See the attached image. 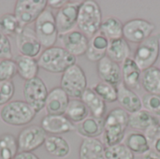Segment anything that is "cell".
<instances>
[{
	"label": "cell",
	"mask_w": 160,
	"mask_h": 159,
	"mask_svg": "<svg viewBox=\"0 0 160 159\" xmlns=\"http://www.w3.org/2000/svg\"><path fill=\"white\" fill-rule=\"evenodd\" d=\"M129 114L122 108L112 109L104 118V143L111 147L122 143L128 127Z\"/></svg>",
	"instance_id": "cell-1"
},
{
	"label": "cell",
	"mask_w": 160,
	"mask_h": 159,
	"mask_svg": "<svg viewBox=\"0 0 160 159\" xmlns=\"http://www.w3.org/2000/svg\"><path fill=\"white\" fill-rule=\"evenodd\" d=\"M38 67L47 72L64 73L76 64V57L62 47H51L42 52L38 59Z\"/></svg>",
	"instance_id": "cell-2"
},
{
	"label": "cell",
	"mask_w": 160,
	"mask_h": 159,
	"mask_svg": "<svg viewBox=\"0 0 160 159\" xmlns=\"http://www.w3.org/2000/svg\"><path fill=\"white\" fill-rule=\"evenodd\" d=\"M102 12L99 4L95 0H86L81 3L77 26L85 36L93 37L100 30Z\"/></svg>",
	"instance_id": "cell-3"
},
{
	"label": "cell",
	"mask_w": 160,
	"mask_h": 159,
	"mask_svg": "<svg viewBox=\"0 0 160 159\" xmlns=\"http://www.w3.org/2000/svg\"><path fill=\"white\" fill-rule=\"evenodd\" d=\"M37 112L25 101L14 100L3 106L0 112L1 120L9 126L21 127L31 123Z\"/></svg>",
	"instance_id": "cell-4"
},
{
	"label": "cell",
	"mask_w": 160,
	"mask_h": 159,
	"mask_svg": "<svg viewBox=\"0 0 160 159\" xmlns=\"http://www.w3.org/2000/svg\"><path fill=\"white\" fill-rule=\"evenodd\" d=\"M34 31L41 44L46 49L53 47L56 43L59 33L56 26L55 16L50 8H46L36 20Z\"/></svg>",
	"instance_id": "cell-5"
},
{
	"label": "cell",
	"mask_w": 160,
	"mask_h": 159,
	"mask_svg": "<svg viewBox=\"0 0 160 159\" xmlns=\"http://www.w3.org/2000/svg\"><path fill=\"white\" fill-rule=\"evenodd\" d=\"M60 87L74 99H81L87 87V78L83 69L77 64L68 68L61 77Z\"/></svg>",
	"instance_id": "cell-6"
},
{
	"label": "cell",
	"mask_w": 160,
	"mask_h": 159,
	"mask_svg": "<svg viewBox=\"0 0 160 159\" xmlns=\"http://www.w3.org/2000/svg\"><path fill=\"white\" fill-rule=\"evenodd\" d=\"M160 53V34L152 35L140 43L134 53V60L142 71L146 70L157 63Z\"/></svg>",
	"instance_id": "cell-7"
},
{
	"label": "cell",
	"mask_w": 160,
	"mask_h": 159,
	"mask_svg": "<svg viewBox=\"0 0 160 159\" xmlns=\"http://www.w3.org/2000/svg\"><path fill=\"white\" fill-rule=\"evenodd\" d=\"M47 0H17L14 15L22 27L36 22L39 15L47 8Z\"/></svg>",
	"instance_id": "cell-8"
},
{
	"label": "cell",
	"mask_w": 160,
	"mask_h": 159,
	"mask_svg": "<svg viewBox=\"0 0 160 159\" xmlns=\"http://www.w3.org/2000/svg\"><path fill=\"white\" fill-rule=\"evenodd\" d=\"M23 97L27 104H29L38 113L45 108V103L48 96V90L44 82L37 77L26 81L23 84Z\"/></svg>",
	"instance_id": "cell-9"
},
{
	"label": "cell",
	"mask_w": 160,
	"mask_h": 159,
	"mask_svg": "<svg viewBox=\"0 0 160 159\" xmlns=\"http://www.w3.org/2000/svg\"><path fill=\"white\" fill-rule=\"evenodd\" d=\"M156 25L144 19H132L124 24L123 37L128 41L140 44L153 35Z\"/></svg>",
	"instance_id": "cell-10"
},
{
	"label": "cell",
	"mask_w": 160,
	"mask_h": 159,
	"mask_svg": "<svg viewBox=\"0 0 160 159\" xmlns=\"http://www.w3.org/2000/svg\"><path fill=\"white\" fill-rule=\"evenodd\" d=\"M47 133L38 126H29L21 130L17 137L19 152H33L42 146Z\"/></svg>",
	"instance_id": "cell-11"
},
{
	"label": "cell",
	"mask_w": 160,
	"mask_h": 159,
	"mask_svg": "<svg viewBox=\"0 0 160 159\" xmlns=\"http://www.w3.org/2000/svg\"><path fill=\"white\" fill-rule=\"evenodd\" d=\"M82 2H69L58 10L55 15V22L59 36L73 31L78 22L79 9Z\"/></svg>",
	"instance_id": "cell-12"
},
{
	"label": "cell",
	"mask_w": 160,
	"mask_h": 159,
	"mask_svg": "<svg viewBox=\"0 0 160 159\" xmlns=\"http://www.w3.org/2000/svg\"><path fill=\"white\" fill-rule=\"evenodd\" d=\"M16 45L21 55L33 58L39 54L42 47L35 31L29 27H24L16 37Z\"/></svg>",
	"instance_id": "cell-13"
},
{
	"label": "cell",
	"mask_w": 160,
	"mask_h": 159,
	"mask_svg": "<svg viewBox=\"0 0 160 159\" xmlns=\"http://www.w3.org/2000/svg\"><path fill=\"white\" fill-rule=\"evenodd\" d=\"M63 48L75 57L84 55L89 45V38L81 31L73 30L65 35L59 36Z\"/></svg>",
	"instance_id": "cell-14"
},
{
	"label": "cell",
	"mask_w": 160,
	"mask_h": 159,
	"mask_svg": "<svg viewBox=\"0 0 160 159\" xmlns=\"http://www.w3.org/2000/svg\"><path fill=\"white\" fill-rule=\"evenodd\" d=\"M69 103V97L60 87H54L47 96L45 110L48 115H65Z\"/></svg>",
	"instance_id": "cell-15"
},
{
	"label": "cell",
	"mask_w": 160,
	"mask_h": 159,
	"mask_svg": "<svg viewBox=\"0 0 160 159\" xmlns=\"http://www.w3.org/2000/svg\"><path fill=\"white\" fill-rule=\"evenodd\" d=\"M97 71L102 82L117 87L121 83L122 70L119 64L115 63L108 56H105L97 63Z\"/></svg>",
	"instance_id": "cell-16"
},
{
	"label": "cell",
	"mask_w": 160,
	"mask_h": 159,
	"mask_svg": "<svg viewBox=\"0 0 160 159\" xmlns=\"http://www.w3.org/2000/svg\"><path fill=\"white\" fill-rule=\"evenodd\" d=\"M42 129L47 133L54 136L66 134L76 130V127L65 115H46L41 120Z\"/></svg>",
	"instance_id": "cell-17"
},
{
	"label": "cell",
	"mask_w": 160,
	"mask_h": 159,
	"mask_svg": "<svg viewBox=\"0 0 160 159\" xmlns=\"http://www.w3.org/2000/svg\"><path fill=\"white\" fill-rule=\"evenodd\" d=\"M117 101L121 105L122 109L128 114H132L142 110V101L133 90L129 89L122 82L117 86Z\"/></svg>",
	"instance_id": "cell-18"
},
{
	"label": "cell",
	"mask_w": 160,
	"mask_h": 159,
	"mask_svg": "<svg viewBox=\"0 0 160 159\" xmlns=\"http://www.w3.org/2000/svg\"><path fill=\"white\" fill-rule=\"evenodd\" d=\"M110 40L99 31L89 39V45L85 53L87 59L91 62H99L107 56Z\"/></svg>",
	"instance_id": "cell-19"
},
{
	"label": "cell",
	"mask_w": 160,
	"mask_h": 159,
	"mask_svg": "<svg viewBox=\"0 0 160 159\" xmlns=\"http://www.w3.org/2000/svg\"><path fill=\"white\" fill-rule=\"evenodd\" d=\"M122 75L124 84L129 89H139L141 86L142 69L133 58L128 57L123 62Z\"/></svg>",
	"instance_id": "cell-20"
},
{
	"label": "cell",
	"mask_w": 160,
	"mask_h": 159,
	"mask_svg": "<svg viewBox=\"0 0 160 159\" xmlns=\"http://www.w3.org/2000/svg\"><path fill=\"white\" fill-rule=\"evenodd\" d=\"M81 100L86 105L93 117L104 118L107 112L106 102L93 89L87 88L82 94Z\"/></svg>",
	"instance_id": "cell-21"
},
{
	"label": "cell",
	"mask_w": 160,
	"mask_h": 159,
	"mask_svg": "<svg viewBox=\"0 0 160 159\" xmlns=\"http://www.w3.org/2000/svg\"><path fill=\"white\" fill-rule=\"evenodd\" d=\"M105 148L98 139H83L79 149V158L105 159Z\"/></svg>",
	"instance_id": "cell-22"
},
{
	"label": "cell",
	"mask_w": 160,
	"mask_h": 159,
	"mask_svg": "<svg viewBox=\"0 0 160 159\" xmlns=\"http://www.w3.org/2000/svg\"><path fill=\"white\" fill-rule=\"evenodd\" d=\"M76 130L84 139H97L104 133V118L87 117L78 124Z\"/></svg>",
	"instance_id": "cell-23"
},
{
	"label": "cell",
	"mask_w": 160,
	"mask_h": 159,
	"mask_svg": "<svg viewBox=\"0 0 160 159\" xmlns=\"http://www.w3.org/2000/svg\"><path fill=\"white\" fill-rule=\"evenodd\" d=\"M15 63L17 67V74H19V76L25 82L38 77L39 67L36 58L20 54L15 58Z\"/></svg>",
	"instance_id": "cell-24"
},
{
	"label": "cell",
	"mask_w": 160,
	"mask_h": 159,
	"mask_svg": "<svg viewBox=\"0 0 160 159\" xmlns=\"http://www.w3.org/2000/svg\"><path fill=\"white\" fill-rule=\"evenodd\" d=\"M44 147L50 156L56 158H65L70 153V146L68 142L60 136H47Z\"/></svg>",
	"instance_id": "cell-25"
},
{
	"label": "cell",
	"mask_w": 160,
	"mask_h": 159,
	"mask_svg": "<svg viewBox=\"0 0 160 159\" xmlns=\"http://www.w3.org/2000/svg\"><path fill=\"white\" fill-rule=\"evenodd\" d=\"M130 46L128 42L124 38H116L110 40L109 48L107 51V56L115 63H123L129 57Z\"/></svg>",
	"instance_id": "cell-26"
},
{
	"label": "cell",
	"mask_w": 160,
	"mask_h": 159,
	"mask_svg": "<svg viewBox=\"0 0 160 159\" xmlns=\"http://www.w3.org/2000/svg\"><path fill=\"white\" fill-rule=\"evenodd\" d=\"M158 124H159L158 119L145 110H141L135 113L129 114L128 127L133 129L146 131L149 127Z\"/></svg>",
	"instance_id": "cell-27"
},
{
	"label": "cell",
	"mask_w": 160,
	"mask_h": 159,
	"mask_svg": "<svg viewBox=\"0 0 160 159\" xmlns=\"http://www.w3.org/2000/svg\"><path fill=\"white\" fill-rule=\"evenodd\" d=\"M141 83L147 94H160V69L152 67L142 71Z\"/></svg>",
	"instance_id": "cell-28"
},
{
	"label": "cell",
	"mask_w": 160,
	"mask_h": 159,
	"mask_svg": "<svg viewBox=\"0 0 160 159\" xmlns=\"http://www.w3.org/2000/svg\"><path fill=\"white\" fill-rule=\"evenodd\" d=\"M89 115V110L81 99L69 100L65 116L73 124H80Z\"/></svg>",
	"instance_id": "cell-29"
},
{
	"label": "cell",
	"mask_w": 160,
	"mask_h": 159,
	"mask_svg": "<svg viewBox=\"0 0 160 159\" xmlns=\"http://www.w3.org/2000/svg\"><path fill=\"white\" fill-rule=\"evenodd\" d=\"M126 146L137 155H146L151 151L150 144L146 136L140 132H133L129 134L126 140Z\"/></svg>",
	"instance_id": "cell-30"
},
{
	"label": "cell",
	"mask_w": 160,
	"mask_h": 159,
	"mask_svg": "<svg viewBox=\"0 0 160 159\" xmlns=\"http://www.w3.org/2000/svg\"><path fill=\"white\" fill-rule=\"evenodd\" d=\"M123 29L124 24L121 20L116 17H109L102 21L99 31L109 40H112L123 37Z\"/></svg>",
	"instance_id": "cell-31"
},
{
	"label": "cell",
	"mask_w": 160,
	"mask_h": 159,
	"mask_svg": "<svg viewBox=\"0 0 160 159\" xmlns=\"http://www.w3.org/2000/svg\"><path fill=\"white\" fill-rule=\"evenodd\" d=\"M18 151L17 138L9 133L0 136V159H13Z\"/></svg>",
	"instance_id": "cell-32"
},
{
	"label": "cell",
	"mask_w": 160,
	"mask_h": 159,
	"mask_svg": "<svg viewBox=\"0 0 160 159\" xmlns=\"http://www.w3.org/2000/svg\"><path fill=\"white\" fill-rule=\"evenodd\" d=\"M12 13H6L0 17V32L8 36H18L23 29Z\"/></svg>",
	"instance_id": "cell-33"
},
{
	"label": "cell",
	"mask_w": 160,
	"mask_h": 159,
	"mask_svg": "<svg viewBox=\"0 0 160 159\" xmlns=\"http://www.w3.org/2000/svg\"><path fill=\"white\" fill-rule=\"evenodd\" d=\"M93 90L105 102L113 103V102L117 101L118 90H117V87H115V86H112L104 82H99L93 87Z\"/></svg>",
	"instance_id": "cell-34"
},
{
	"label": "cell",
	"mask_w": 160,
	"mask_h": 159,
	"mask_svg": "<svg viewBox=\"0 0 160 159\" xmlns=\"http://www.w3.org/2000/svg\"><path fill=\"white\" fill-rule=\"evenodd\" d=\"M105 159H134V154L126 144L120 143L105 148Z\"/></svg>",
	"instance_id": "cell-35"
},
{
	"label": "cell",
	"mask_w": 160,
	"mask_h": 159,
	"mask_svg": "<svg viewBox=\"0 0 160 159\" xmlns=\"http://www.w3.org/2000/svg\"><path fill=\"white\" fill-rule=\"evenodd\" d=\"M142 107L145 111L160 116V94H146L142 97Z\"/></svg>",
	"instance_id": "cell-36"
},
{
	"label": "cell",
	"mask_w": 160,
	"mask_h": 159,
	"mask_svg": "<svg viewBox=\"0 0 160 159\" xmlns=\"http://www.w3.org/2000/svg\"><path fill=\"white\" fill-rule=\"evenodd\" d=\"M17 74L16 63L12 59L0 60V82H8Z\"/></svg>",
	"instance_id": "cell-37"
},
{
	"label": "cell",
	"mask_w": 160,
	"mask_h": 159,
	"mask_svg": "<svg viewBox=\"0 0 160 159\" xmlns=\"http://www.w3.org/2000/svg\"><path fill=\"white\" fill-rule=\"evenodd\" d=\"M148 140L150 147L157 154L160 155V125H155L149 127L144 134Z\"/></svg>",
	"instance_id": "cell-38"
},
{
	"label": "cell",
	"mask_w": 160,
	"mask_h": 159,
	"mask_svg": "<svg viewBox=\"0 0 160 159\" xmlns=\"http://www.w3.org/2000/svg\"><path fill=\"white\" fill-rule=\"evenodd\" d=\"M15 93L14 83L11 81L0 82V106H5L10 102Z\"/></svg>",
	"instance_id": "cell-39"
},
{
	"label": "cell",
	"mask_w": 160,
	"mask_h": 159,
	"mask_svg": "<svg viewBox=\"0 0 160 159\" xmlns=\"http://www.w3.org/2000/svg\"><path fill=\"white\" fill-rule=\"evenodd\" d=\"M4 59H12V51L8 37L0 32V60Z\"/></svg>",
	"instance_id": "cell-40"
},
{
	"label": "cell",
	"mask_w": 160,
	"mask_h": 159,
	"mask_svg": "<svg viewBox=\"0 0 160 159\" xmlns=\"http://www.w3.org/2000/svg\"><path fill=\"white\" fill-rule=\"evenodd\" d=\"M67 3H68V1H66V0H49L48 6L52 8H54V9H60Z\"/></svg>",
	"instance_id": "cell-41"
},
{
	"label": "cell",
	"mask_w": 160,
	"mask_h": 159,
	"mask_svg": "<svg viewBox=\"0 0 160 159\" xmlns=\"http://www.w3.org/2000/svg\"><path fill=\"white\" fill-rule=\"evenodd\" d=\"M13 159H39V157L31 152H19Z\"/></svg>",
	"instance_id": "cell-42"
},
{
	"label": "cell",
	"mask_w": 160,
	"mask_h": 159,
	"mask_svg": "<svg viewBox=\"0 0 160 159\" xmlns=\"http://www.w3.org/2000/svg\"><path fill=\"white\" fill-rule=\"evenodd\" d=\"M142 159H160V155L155 153L154 151H150L149 153L143 156Z\"/></svg>",
	"instance_id": "cell-43"
},
{
	"label": "cell",
	"mask_w": 160,
	"mask_h": 159,
	"mask_svg": "<svg viewBox=\"0 0 160 159\" xmlns=\"http://www.w3.org/2000/svg\"><path fill=\"white\" fill-rule=\"evenodd\" d=\"M158 123H159V125H160V116H158Z\"/></svg>",
	"instance_id": "cell-44"
}]
</instances>
